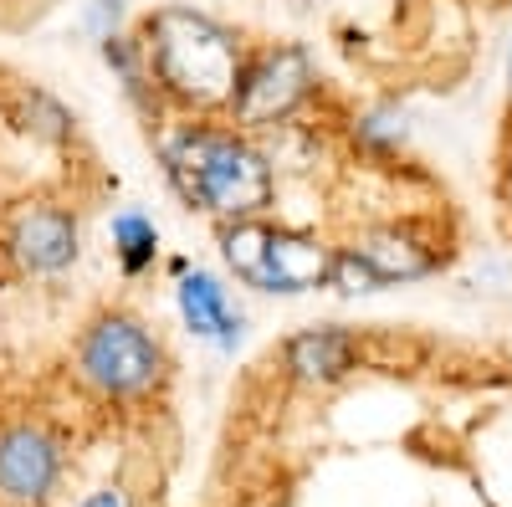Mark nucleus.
<instances>
[{"label": "nucleus", "mask_w": 512, "mask_h": 507, "mask_svg": "<svg viewBox=\"0 0 512 507\" xmlns=\"http://www.w3.org/2000/svg\"><path fill=\"white\" fill-rule=\"evenodd\" d=\"M159 169L190 210H205V216L221 221L262 216L277 190L267 154L251 149L236 129H216V123L169 129L159 139Z\"/></svg>", "instance_id": "nucleus-1"}, {"label": "nucleus", "mask_w": 512, "mask_h": 507, "mask_svg": "<svg viewBox=\"0 0 512 507\" xmlns=\"http://www.w3.org/2000/svg\"><path fill=\"white\" fill-rule=\"evenodd\" d=\"M241 41L231 26H221L205 11L164 6L144 21V62L159 98L185 103V108H210L231 98L236 67H241Z\"/></svg>", "instance_id": "nucleus-2"}, {"label": "nucleus", "mask_w": 512, "mask_h": 507, "mask_svg": "<svg viewBox=\"0 0 512 507\" xmlns=\"http://www.w3.org/2000/svg\"><path fill=\"white\" fill-rule=\"evenodd\" d=\"M77 369L93 390L113 400H144L164 379V349L139 318L103 313L77 338Z\"/></svg>", "instance_id": "nucleus-3"}, {"label": "nucleus", "mask_w": 512, "mask_h": 507, "mask_svg": "<svg viewBox=\"0 0 512 507\" xmlns=\"http://www.w3.org/2000/svg\"><path fill=\"white\" fill-rule=\"evenodd\" d=\"M308 93H313V57L303 47L246 52L236 67V88L226 98V113L236 129H262V123L287 118Z\"/></svg>", "instance_id": "nucleus-4"}, {"label": "nucleus", "mask_w": 512, "mask_h": 507, "mask_svg": "<svg viewBox=\"0 0 512 507\" xmlns=\"http://www.w3.org/2000/svg\"><path fill=\"white\" fill-rule=\"evenodd\" d=\"M67 467V451L47 426H11L0 431V502L41 507Z\"/></svg>", "instance_id": "nucleus-5"}, {"label": "nucleus", "mask_w": 512, "mask_h": 507, "mask_svg": "<svg viewBox=\"0 0 512 507\" xmlns=\"http://www.w3.org/2000/svg\"><path fill=\"white\" fill-rule=\"evenodd\" d=\"M328 267H333V251L313 236H297V231H272L267 251L241 282L256 292H272V298H297L308 287H328Z\"/></svg>", "instance_id": "nucleus-6"}, {"label": "nucleus", "mask_w": 512, "mask_h": 507, "mask_svg": "<svg viewBox=\"0 0 512 507\" xmlns=\"http://www.w3.org/2000/svg\"><path fill=\"white\" fill-rule=\"evenodd\" d=\"M11 257L31 277H57L77 262V216L62 205H36L11 231Z\"/></svg>", "instance_id": "nucleus-7"}, {"label": "nucleus", "mask_w": 512, "mask_h": 507, "mask_svg": "<svg viewBox=\"0 0 512 507\" xmlns=\"http://www.w3.org/2000/svg\"><path fill=\"white\" fill-rule=\"evenodd\" d=\"M282 359L292 369V379L303 385H338L349 379L364 359V344L354 328H338V323H323V328H303L282 344Z\"/></svg>", "instance_id": "nucleus-8"}, {"label": "nucleus", "mask_w": 512, "mask_h": 507, "mask_svg": "<svg viewBox=\"0 0 512 507\" xmlns=\"http://www.w3.org/2000/svg\"><path fill=\"white\" fill-rule=\"evenodd\" d=\"M175 303H180V318L195 338H210V344H221V349H236L241 344V308L231 303V292L216 272H185L180 287H175Z\"/></svg>", "instance_id": "nucleus-9"}, {"label": "nucleus", "mask_w": 512, "mask_h": 507, "mask_svg": "<svg viewBox=\"0 0 512 507\" xmlns=\"http://www.w3.org/2000/svg\"><path fill=\"white\" fill-rule=\"evenodd\" d=\"M359 251L374 262V272L384 277V287H395V282H420V277H431V272L441 267V251L425 246L415 231H374Z\"/></svg>", "instance_id": "nucleus-10"}, {"label": "nucleus", "mask_w": 512, "mask_h": 507, "mask_svg": "<svg viewBox=\"0 0 512 507\" xmlns=\"http://www.w3.org/2000/svg\"><path fill=\"white\" fill-rule=\"evenodd\" d=\"M98 52H103V62L113 67V77L123 82L128 103H134L144 118H154V113H159V88H154L149 62H144V41H139V36L113 31V36H103V41H98Z\"/></svg>", "instance_id": "nucleus-11"}, {"label": "nucleus", "mask_w": 512, "mask_h": 507, "mask_svg": "<svg viewBox=\"0 0 512 507\" xmlns=\"http://www.w3.org/2000/svg\"><path fill=\"white\" fill-rule=\"evenodd\" d=\"M113 257L123 277H144L159 262V226L144 210H118L113 216Z\"/></svg>", "instance_id": "nucleus-12"}, {"label": "nucleus", "mask_w": 512, "mask_h": 507, "mask_svg": "<svg viewBox=\"0 0 512 507\" xmlns=\"http://www.w3.org/2000/svg\"><path fill=\"white\" fill-rule=\"evenodd\" d=\"M16 108H21V123L36 134V139H47V144H67L77 134V118L62 98H52L47 88H16Z\"/></svg>", "instance_id": "nucleus-13"}, {"label": "nucleus", "mask_w": 512, "mask_h": 507, "mask_svg": "<svg viewBox=\"0 0 512 507\" xmlns=\"http://www.w3.org/2000/svg\"><path fill=\"white\" fill-rule=\"evenodd\" d=\"M328 287H338L344 298H359V292H379V287H384V277L374 272V262L364 257L359 246H344V251H333Z\"/></svg>", "instance_id": "nucleus-14"}, {"label": "nucleus", "mask_w": 512, "mask_h": 507, "mask_svg": "<svg viewBox=\"0 0 512 507\" xmlns=\"http://www.w3.org/2000/svg\"><path fill=\"white\" fill-rule=\"evenodd\" d=\"M359 139H364L369 149H379V154H390V149L405 139V118H400L395 108H374V113L359 118Z\"/></svg>", "instance_id": "nucleus-15"}, {"label": "nucleus", "mask_w": 512, "mask_h": 507, "mask_svg": "<svg viewBox=\"0 0 512 507\" xmlns=\"http://www.w3.org/2000/svg\"><path fill=\"white\" fill-rule=\"evenodd\" d=\"M118 16H123V0H93V6H88V26H93V36H98V41L113 36V31H118Z\"/></svg>", "instance_id": "nucleus-16"}, {"label": "nucleus", "mask_w": 512, "mask_h": 507, "mask_svg": "<svg viewBox=\"0 0 512 507\" xmlns=\"http://www.w3.org/2000/svg\"><path fill=\"white\" fill-rule=\"evenodd\" d=\"M82 507H123V492H118V487H103V492H93Z\"/></svg>", "instance_id": "nucleus-17"}, {"label": "nucleus", "mask_w": 512, "mask_h": 507, "mask_svg": "<svg viewBox=\"0 0 512 507\" xmlns=\"http://www.w3.org/2000/svg\"><path fill=\"white\" fill-rule=\"evenodd\" d=\"M507 82H512V52H507Z\"/></svg>", "instance_id": "nucleus-18"}]
</instances>
